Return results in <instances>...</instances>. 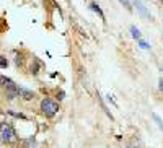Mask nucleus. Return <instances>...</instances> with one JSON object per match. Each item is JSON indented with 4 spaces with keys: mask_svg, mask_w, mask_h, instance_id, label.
<instances>
[{
    "mask_svg": "<svg viewBox=\"0 0 163 148\" xmlns=\"http://www.w3.org/2000/svg\"><path fill=\"white\" fill-rule=\"evenodd\" d=\"M0 85L5 88V93H7L8 99H15V98L20 96V86L11 78H7V77L0 75Z\"/></svg>",
    "mask_w": 163,
    "mask_h": 148,
    "instance_id": "obj_1",
    "label": "nucleus"
},
{
    "mask_svg": "<svg viewBox=\"0 0 163 148\" xmlns=\"http://www.w3.org/2000/svg\"><path fill=\"white\" fill-rule=\"evenodd\" d=\"M39 107H41V112H43L46 117H54L56 114L59 112V102L56 99H52V98H44L41 101Z\"/></svg>",
    "mask_w": 163,
    "mask_h": 148,
    "instance_id": "obj_2",
    "label": "nucleus"
},
{
    "mask_svg": "<svg viewBox=\"0 0 163 148\" xmlns=\"http://www.w3.org/2000/svg\"><path fill=\"white\" fill-rule=\"evenodd\" d=\"M0 137L3 142H11L15 138V130L10 124H0Z\"/></svg>",
    "mask_w": 163,
    "mask_h": 148,
    "instance_id": "obj_3",
    "label": "nucleus"
},
{
    "mask_svg": "<svg viewBox=\"0 0 163 148\" xmlns=\"http://www.w3.org/2000/svg\"><path fill=\"white\" fill-rule=\"evenodd\" d=\"M132 3H134V8L139 11V15H140L142 18H145V20H150V18H152V15H150L148 8L145 7V3H142L140 0H132Z\"/></svg>",
    "mask_w": 163,
    "mask_h": 148,
    "instance_id": "obj_4",
    "label": "nucleus"
},
{
    "mask_svg": "<svg viewBox=\"0 0 163 148\" xmlns=\"http://www.w3.org/2000/svg\"><path fill=\"white\" fill-rule=\"evenodd\" d=\"M90 7H91V10L95 11V13H98V16H100L101 20H104V13H103L101 7H100V5H98L96 2H91V3H90Z\"/></svg>",
    "mask_w": 163,
    "mask_h": 148,
    "instance_id": "obj_5",
    "label": "nucleus"
},
{
    "mask_svg": "<svg viewBox=\"0 0 163 148\" xmlns=\"http://www.w3.org/2000/svg\"><path fill=\"white\" fill-rule=\"evenodd\" d=\"M20 96L23 99H33L34 98V93L30 90H25V88H20Z\"/></svg>",
    "mask_w": 163,
    "mask_h": 148,
    "instance_id": "obj_6",
    "label": "nucleus"
},
{
    "mask_svg": "<svg viewBox=\"0 0 163 148\" xmlns=\"http://www.w3.org/2000/svg\"><path fill=\"white\" fill-rule=\"evenodd\" d=\"M129 31H131V34H132L134 39H140V38H142V33H140V30H139L137 26H131Z\"/></svg>",
    "mask_w": 163,
    "mask_h": 148,
    "instance_id": "obj_7",
    "label": "nucleus"
},
{
    "mask_svg": "<svg viewBox=\"0 0 163 148\" xmlns=\"http://www.w3.org/2000/svg\"><path fill=\"white\" fill-rule=\"evenodd\" d=\"M152 119H153V122H155L157 125H158V127H160V130H161V132H163V121H161V117L158 116V114L152 112Z\"/></svg>",
    "mask_w": 163,
    "mask_h": 148,
    "instance_id": "obj_8",
    "label": "nucleus"
},
{
    "mask_svg": "<svg viewBox=\"0 0 163 148\" xmlns=\"http://www.w3.org/2000/svg\"><path fill=\"white\" fill-rule=\"evenodd\" d=\"M137 44L140 46L142 49H147V50H150V44L147 42V41H144V39L140 38V39H137Z\"/></svg>",
    "mask_w": 163,
    "mask_h": 148,
    "instance_id": "obj_9",
    "label": "nucleus"
},
{
    "mask_svg": "<svg viewBox=\"0 0 163 148\" xmlns=\"http://www.w3.org/2000/svg\"><path fill=\"white\" fill-rule=\"evenodd\" d=\"M0 67H2V68H7L8 67V60L5 59L3 55H0Z\"/></svg>",
    "mask_w": 163,
    "mask_h": 148,
    "instance_id": "obj_10",
    "label": "nucleus"
},
{
    "mask_svg": "<svg viewBox=\"0 0 163 148\" xmlns=\"http://www.w3.org/2000/svg\"><path fill=\"white\" fill-rule=\"evenodd\" d=\"M26 145H28L26 148H36V143H34L33 138H28V140H26Z\"/></svg>",
    "mask_w": 163,
    "mask_h": 148,
    "instance_id": "obj_11",
    "label": "nucleus"
},
{
    "mask_svg": "<svg viewBox=\"0 0 163 148\" xmlns=\"http://www.w3.org/2000/svg\"><path fill=\"white\" fill-rule=\"evenodd\" d=\"M119 2H121V5H124V7L131 8V3H129V0H119Z\"/></svg>",
    "mask_w": 163,
    "mask_h": 148,
    "instance_id": "obj_12",
    "label": "nucleus"
},
{
    "mask_svg": "<svg viewBox=\"0 0 163 148\" xmlns=\"http://www.w3.org/2000/svg\"><path fill=\"white\" fill-rule=\"evenodd\" d=\"M158 90H160V91H163V78H160V80H158Z\"/></svg>",
    "mask_w": 163,
    "mask_h": 148,
    "instance_id": "obj_13",
    "label": "nucleus"
},
{
    "mask_svg": "<svg viewBox=\"0 0 163 148\" xmlns=\"http://www.w3.org/2000/svg\"><path fill=\"white\" fill-rule=\"evenodd\" d=\"M158 2H161V3H163V0H158Z\"/></svg>",
    "mask_w": 163,
    "mask_h": 148,
    "instance_id": "obj_14",
    "label": "nucleus"
}]
</instances>
